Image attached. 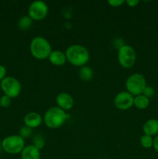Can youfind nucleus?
<instances>
[{
    "mask_svg": "<svg viewBox=\"0 0 158 159\" xmlns=\"http://www.w3.org/2000/svg\"><path fill=\"white\" fill-rule=\"evenodd\" d=\"M67 61L76 67L85 66L90 58L88 50L81 44H72L65 51Z\"/></svg>",
    "mask_w": 158,
    "mask_h": 159,
    "instance_id": "f257e3e1",
    "label": "nucleus"
},
{
    "mask_svg": "<svg viewBox=\"0 0 158 159\" xmlns=\"http://www.w3.org/2000/svg\"><path fill=\"white\" fill-rule=\"evenodd\" d=\"M29 50L33 57L38 60L48 58L53 51L50 42L43 37H34L30 42Z\"/></svg>",
    "mask_w": 158,
    "mask_h": 159,
    "instance_id": "f03ea898",
    "label": "nucleus"
},
{
    "mask_svg": "<svg viewBox=\"0 0 158 159\" xmlns=\"http://www.w3.org/2000/svg\"><path fill=\"white\" fill-rule=\"evenodd\" d=\"M43 118L46 127L50 129H57L66 122L68 114L58 107H53L45 112Z\"/></svg>",
    "mask_w": 158,
    "mask_h": 159,
    "instance_id": "7ed1b4c3",
    "label": "nucleus"
},
{
    "mask_svg": "<svg viewBox=\"0 0 158 159\" xmlns=\"http://www.w3.org/2000/svg\"><path fill=\"white\" fill-rule=\"evenodd\" d=\"M147 85L145 77L140 73L132 74L125 81L126 91L133 95L134 97L143 94Z\"/></svg>",
    "mask_w": 158,
    "mask_h": 159,
    "instance_id": "20e7f679",
    "label": "nucleus"
},
{
    "mask_svg": "<svg viewBox=\"0 0 158 159\" xmlns=\"http://www.w3.org/2000/svg\"><path fill=\"white\" fill-rule=\"evenodd\" d=\"M118 61L122 68H133L136 61V53L134 48L128 44L121 46L118 50Z\"/></svg>",
    "mask_w": 158,
    "mask_h": 159,
    "instance_id": "39448f33",
    "label": "nucleus"
},
{
    "mask_svg": "<svg viewBox=\"0 0 158 159\" xmlns=\"http://www.w3.org/2000/svg\"><path fill=\"white\" fill-rule=\"evenodd\" d=\"M2 148L8 154H20L25 148L24 139L20 135H10L3 140L2 142Z\"/></svg>",
    "mask_w": 158,
    "mask_h": 159,
    "instance_id": "423d86ee",
    "label": "nucleus"
},
{
    "mask_svg": "<svg viewBox=\"0 0 158 159\" xmlns=\"http://www.w3.org/2000/svg\"><path fill=\"white\" fill-rule=\"evenodd\" d=\"M1 88L6 96L12 99L20 96L22 90V85L18 79L8 76L1 81Z\"/></svg>",
    "mask_w": 158,
    "mask_h": 159,
    "instance_id": "0eeeda50",
    "label": "nucleus"
},
{
    "mask_svg": "<svg viewBox=\"0 0 158 159\" xmlns=\"http://www.w3.org/2000/svg\"><path fill=\"white\" fill-rule=\"evenodd\" d=\"M48 13V6L43 1H34L29 5L28 16L36 21H40L46 16Z\"/></svg>",
    "mask_w": 158,
    "mask_h": 159,
    "instance_id": "6e6552de",
    "label": "nucleus"
},
{
    "mask_svg": "<svg viewBox=\"0 0 158 159\" xmlns=\"http://www.w3.org/2000/svg\"><path fill=\"white\" fill-rule=\"evenodd\" d=\"M134 96L127 91L118 93L114 99V105L120 110H126L133 107Z\"/></svg>",
    "mask_w": 158,
    "mask_h": 159,
    "instance_id": "1a4fd4ad",
    "label": "nucleus"
},
{
    "mask_svg": "<svg viewBox=\"0 0 158 159\" xmlns=\"http://www.w3.org/2000/svg\"><path fill=\"white\" fill-rule=\"evenodd\" d=\"M57 107L63 110L64 111H68L74 107V99L72 96L67 93H59L56 98Z\"/></svg>",
    "mask_w": 158,
    "mask_h": 159,
    "instance_id": "9d476101",
    "label": "nucleus"
},
{
    "mask_svg": "<svg viewBox=\"0 0 158 159\" xmlns=\"http://www.w3.org/2000/svg\"><path fill=\"white\" fill-rule=\"evenodd\" d=\"M43 121V118L42 117L40 113H37V112H29L23 118L25 126L31 129L40 127Z\"/></svg>",
    "mask_w": 158,
    "mask_h": 159,
    "instance_id": "9b49d317",
    "label": "nucleus"
},
{
    "mask_svg": "<svg viewBox=\"0 0 158 159\" xmlns=\"http://www.w3.org/2000/svg\"><path fill=\"white\" fill-rule=\"evenodd\" d=\"M22 159H40V150L33 144L25 146L21 152Z\"/></svg>",
    "mask_w": 158,
    "mask_h": 159,
    "instance_id": "f8f14e48",
    "label": "nucleus"
},
{
    "mask_svg": "<svg viewBox=\"0 0 158 159\" xmlns=\"http://www.w3.org/2000/svg\"><path fill=\"white\" fill-rule=\"evenodd\" d=\"M48 59H49L50 62L55 66H62L67 62L65 53L58 51V50L52 51Z\"/></svg>",
    "mask_w": 158,
    "mask_h": 159,
    "instance_id": "ddd939ff",
    "label": "nucleus"
},
{
    "mask_svg": "<svg viewBox=\"0 0 158 159\" xmlns=\"http://www.w3.org/2000/svg\"><path fill=\"white\" fill-rule=\"evenodd\" d=\"M143 130L144 134L149 136H156L158 135V120L156 119H150L144 123L143 126Z\"/></svg>",
    "mask_w": 158,
    "mask_h": 159,
    "instance_id": "4468645a",
    "label": "nucleus"
},
{
    "mask_svg": "<svg viewBox=\"0 0 158 159\" xmlns=\"http://www.w3.org/2000/svg\"><path fill=\"white\" fill-rule=\"evenodd\" d=\"M150 105V99L146 97L143 94L139 95L134 97V102H133V106L139 110H145Z\"/></svg>",
    "mask_w": 158,
    "mask_h": 159,
    "instance_id": "2eb2a0df",
    "label": "nucleus"
},
{
    "mask_svg": "<svg viewBox=\"0 0 158 159\" xmlns=\"http://www.w3.org/2000/svg\"><path fill=\"white\" fill-rule=\"evenodd\" d=\"M79 78L81 79L84 82H89L91 79H93V75H94V73H93L92 69H91L90 67L88 66H83L80 68L78 72Z\"/></svg>",
    "mask_w": 158,
    "mask_h": 159,
    "instance_id": "dca6fc26",
    "label": "nucleus"
},
{
    "mask_svg": "<svg viewBox=\"0 0 158 159\" xmlns=\"http://www.w3.org/2000/svg\"><path fill=\"white\" fill-rule=\"evenodd\" d=\"M33 21V20L29 16H23L19 20L18 23H17L19 29L23 31L27 30L28 29H29L32 26Z\"/></svg>",
    "mask_w": 158,
    "mask_h": 159,
    "instance_id": "f3484780",
    "label": "nucleus"
},
{
    "mask_svg": "<svg viewBox=\"0 0 158 159\" xmlns=\"http://www.w3.org/2000/svg\"><path fill=\"white\" fill-rule=\"evenodd\" d=\"M153 139L151 136L143 134L140 138V144L144 148H150L153 146Z\"/></svg>",
    "mask_w": 158,
    "mask_h": 159,
    "instance_id": "a211bd4d",
    "label": "nucleus"
},
{
    "mask_svg": "<svg viewBox=\"0 0 158 159\" xmlns=\"http://www.w3.org/2000/svg\"><path fill=\"white\" fill-rule=\"evenodd\" d=\"M32 134H33L32 129L26 127V126H24V127H23L20 130V134L19 135H20L22 138L25 139V138H29V137L32 135Z\"/></svg>",
    "mask_w": 158,
    "mask_h": 159,
    "instance_id": "6ab92c4d",
    "label": "nucleus"
},
{
    "mask_svg": "<svg viewBox=\"0 0 158 159\" xmlns=\"http://www.w3.org/2000/svg\"><path fill=\"white\" fill-rule=\"evenodd\" d=\"M44 140L42 138L40 135H37L35 138H33V145L36 146L38 149L41 150L43 147H44Z\"/></svg>",
    "mask_w": 158,
    "mask_h": 159,
    "instance_id": "aec40b11",
    "label": "nucleus"
},
{
    "mask_svg": "<svg viewBox=\"0 0 158 159\" xmlns=\"http://www.w3.org/2000/svg\"><path fill=\"white\" fill-rule=\"evenodd\" d=\"M11 102H12V99L8 96H6V95H4V96L0 98V106L1 107H5V108L9 107L10 106Z\"/></svg>",
    "mask_w": 158,
    "mask_h": 159,
    "instance_id": "412c9836",
    "label": "nucleus"
},
{
    "mask_svg": "<svg viewBox=\"0 0 158 159\" xmlns=\"http://www.w3.org/2000/svg\"><path fill=\"white\" fill-rule=\"evenodd\" d=\"M143 95L147 98L152 97V96L154 95V89H153L151 86L147 85V87H146L145 89H144L143 93Z\"/></svg>",
    "mask_w": 158,
    "mask_h": 159,
    "instance_id": "4be33fe9",
    "label": "nucleus"
},
{
    "mask_svg": "<svg viewBox=\"0 0 158 159\" xmlns=\"http://www.w3.org/2000/svg\"><path fill=\"white\" fill-rule=\"evenodd\" d=\"M124 2H125V1H123V0H109V1H108V4L112 7H119Z\"/></svg>",
    "mask_w": 158,
    "mask_h": 159,
    "instance_id": "5701e85b",
    "label": "nucleus"
},
{
    "mask_svg": "<svg viewBox=\"0 0 158 159\" xmlns=\"http://www.w3.org/2000/svg\"><path fill=\"white\" fill-rule=\"evenodd\" d=\"M6 69L4 66L2 65H0V81H2V79H4L6 78Z\"/></svg>",
    "mask_w": 158,
    "mask_h": 159,
    "instance_id": "b1692460",
    "label": "nucleus"
},
{
    "mask_svg": "<svg viewBox=\"0 0 158 159\" xmlns=\"http://www.w3.org/2000/svg\"><path fill=\"white\" fill-rule=\"evenodd\" d=\"M125 2L126 3L129 7H135V6H136L139 4V2L138 1V0H126Z\"/></svg>",
    "mask_w": 158,
    "mask_h": 159,
    "instance_id": "393cba45",
    "label": "nucleus"
},
{
    "mask_svg": "<svg viewBox=\"0 0 158 159\" xmlns=\"http://www.w3.org/2000/svg\"><path fill=\"white\" fill-rule=\"evenodd\" d=\"M153 148H154V150L156 151V152H158V135H156V138L153 139Z\"/></svg>",
    "mask_w": 158,
    "mask_h": 159,
    "instance_id": "a878e982",
    "label": "nucleus"
},
{
    "mask_svg": "<svg viewBox=\"0 0 158 159\" xmlns=\"http://www.w3.org/2000/svg\"><path fill=\"white\" fill-rule=\"evenodd\" d=\"M2 148V144H0V152H1Z\"/></svg>",
    "mask_w": 158,
    "mask_h": 159,
    "instance_id": "bb28decb",
    "label": "nucleus"
}]
</instances>
